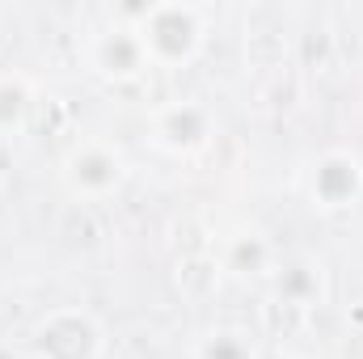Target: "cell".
<instances>
[{
    "label": "cell",
    "instance_id": "5b68a950",
    "mask_svg": "<svg viewBox=\"0 0 363 359\" xmlns=\"http://www.w3.org/2000/svg\"><path fill=\"white\" fill-rule=\"evenodd\" d=\"M152 140L165 153H199L211 140V110L199 101H169L152 114Z\"/></svg>",
    "mask_w": 363,
    "mask_h": 359
},
{
    "label": "cell",
    "instance_id": "277c9868",
    "mask_svg": "<svg viewBox=\"0 0 363 359\" xmlns=\"http://www.w3.org/2000/svg\"><path fill=\"white\" fill-rule=\"evenodd\" d=\"M308 194H313V207H321V211L355 207V199L363 194V161L355 153H342V148L317 157L313 178H308Z\"/></svg>",
    "mask_w": 363,
    "mask_h": 359
},
{
    "label": "cell",
    "instance_id": "8992f818",
    "mask_svg": "<svg viewBox=\"0 0 363 359\" xmlns=\"http://www.w3.org/2000/svg\"><path fill=\"white\" fill-rule=\"evenodd\" d=\"M93 64H97L106 77L131 81V77H140L152 60H148V51H144V43H140L135 30H110V34L97 38V47H93Z\"/></svg>",
    "mask_w": 363,
    "mask_h": 359
},
{
    "label": "cell",
    "instance_id": "9c48e42d",
    "mask_svg": "<svg viewBox=\"0 0 363 359\" xmlns=\"http://www.w3.org/2000/svg\"><path fill=\"white\" fill-rule=\"evenodd\" d=\"M0 359H30V355H26L21 347H13V343H4V338H0Z\"/></svg>",
    "mask_w": 363,
    "mask_h": 359
},
{
    "label": "cell",
    "instance_id": "6da1fadb",
    "mask_svg": "<svg viewBox=\"0 0 363 359\" xmlns=\"http://www.w3.org/2000/svg\"><path fill=\"white\" fill-rule=\"evenodd\" d=\"M135 34H140V43H144L152 64H186L203 47L199 13L194 9H178V4H157V9L140 13Z\"/></svg>",
    "mask_w": 363,
    "mask_h": 359
},
{
    "label": "cell",
    "instance_id": "30bf717a",
    "mask_svg": "<svg viewBox=\"0 0 363 359\" xmlns=\"http://www.w3.org/2000/svg\"><path fill=\"white\" fill-rule=\"evenodd\" d=\"M267 359H283V355H267Z\"/></svg>",
    "mask_w": 363,
    "mask_h": 359
},
{
    "label": "cell",
    "instance_id": "7a4b0ae2",
    "mask_svg": "<svg viewBox=\"0 0 363 359\" xmlns=\"http://www.w3.org/2000/svg\"><path fill=\"white\" fill-rule=\"evenodd\" d=\"M123 178H127V161L106 140H81L60 165V182L68 186V194L85 199V203L110 199L123 186Z\"/></svg>",
    "mask_w": 363,
    "mask_h": 359
},
{
    "label": "cell",
    "instance_id": "ba28073f",
    "mask_svg": "<svg viewBox=\"0 0 363 359\" xmlns=\"http://www.w3.org/2000/svg\"><path fill=\"white\" fill-rule=\"evenodd\" d=\"M21 114H26V89H21V81H0V127L21 123Z\"/></svg>",
    "mask_w": 363,
    "mask_h": 359
},
{
    "label": "cell",
    "instance_id": "3957f363",
    "mask_svg": "<svg viewBox=\"0 0 363 359\" xmlns=\"http://www.w3.org/2000/svg\"><path fill=\"white\" fill-rule=\"evenodd\" d=\"M97 351H101V326L85 309H55L30 334L34 359H97Z\"/></svg>",
    "mask_w": 363,
    "mask_h": 359
},
{
    "label": "cell",
    "instance_id": "52a82bcc",
    "mask_svg": "<svg viewBox=\"0 0 363 359\" xmlns=\"http://www.w3.org/2000/svg\"><path fill=\"white\" fill-rule=\"evenodd\" d=\"M194 359H258V351H254L245 330L224 326V330H207L194 343Z\"/></svg>",
    "mask_w": 363,
    "mask_h": 359
}]
</instances>
